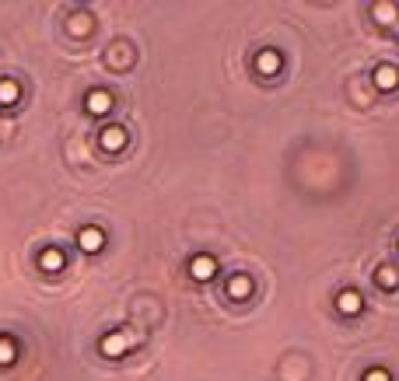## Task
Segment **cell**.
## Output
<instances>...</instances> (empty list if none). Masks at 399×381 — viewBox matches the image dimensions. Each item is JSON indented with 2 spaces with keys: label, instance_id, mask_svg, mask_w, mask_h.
Instances as JSON below:
<instances>
[{
  "label": "cell",
  "instance_id": "52a82bcc",
  "mask_svg": "<svg viewBox=\"0 0 399 381\" xmlns=\"http://www.w3.org/2000/svg\"><path fill=\"white\" fill-rule=\"evenodd\" d=\"M85 108H88L92 115H105V112H112V95L102 92V88H95V92H88V98H85Z\"/></svg>",
  "mask_w": 399,
  "mask_h": 381
},
{
  "label": "cell",
  "instance_id": "6da1fadb",
  "mask_svg": "<svg viewBox=\"0 0 399 381\" xmlns=\"http://www.w3.org/2000/svg\"><path fill=\"white\" fill-rule=\"evenodd\" d=\"M133 343H137V336H133V332H109V336H102L99 350L105 354V357H123Z\"/></svg>",
  "mask_w": 399,
  "mask_h": 381
},
{
  "label": "cell",
  "instance_id": "7a4b0ae2",
  "mask_svg": "<svg viewBox=\"0 0 399 381\" xmlns=\"http://www.w3.org/2000/svg\"><path fill=\"white\" fill-rule=\"evenodd\" d=\"M78 245H81V252L95 256V252L105 249V231H102V227H81V231H78Z\"/></svg>",
  "mask_w": 399,
  "mask_h": 381
},
{
  "label": "cell",
  "instance_id": "8fae6325",
  "mask_svg": "<svg viewBox=\"0 0 399 381\" xmlns=\"http://www.w3.org/2000/svg\"><path fill=\"white\" fill-rule=\"evenodd\" d=\"M249 294H252V277L235 273V277L228 280V297H231V301H245Z\"/></svg>",
  "mask_w": 399,
  "mask_h": 381
},
{
  "label": "cell",
  "instance_id": "5bb4252c",
  "mask_svg": "<svg viewBox=\"0 0 399 381\" xmlns=\"http://www.w3.org/2000/svg\"><path fill=\"white\" fill-rule=\"evenodd\" d=\"M375 280H379V287H386V290H396L399 273L393 270V266H379V270H375Z\"/></svg>",
  "mask_w": 399,
  "mask_h": 381
},
{
  "label": "cell",
  "instance_id": "3957f363",
  "mask_svg": "<svg viewBox=\"0 0 399 381\" xmlns=\"http://www.w3.org/2000/svg\"><path fill=\"white\" fill-rule=\"evenodd\" d=\"M126 130L123 126H105L99 133V144H102V151H109V154H116V151H123L126 147Z\"/></svg>",
  "mask_w": 399,
  "mask_h": 381
},
{
  "label": "cell",
  "instance_id": "277c9868",
  "mask_svg": "<svg viewBox=\"0 0 399 381\" xmlns=\"http://www.w3.org/2000/svg\"><path fill=\"white\" fill-rule=\"evenodd\" d=\"M214 273H217V259L214 256H193L190 259V277L193 280H214Z\"/></svg>",
  "mask_w": 399,
  "mask_h": 381
},
{
  "label": "cell",
  "instance_id": "8992f818",
  "mask_svg": "<svg viewBox=\"0 0 399 381\" xmlns=\"http://www.w3.org/2000/svg\"><path fill=\"white\" fill-rule=\"evenodd\" d=\"M39 266H42L46 273H60V270L67 266L63 249H56V245H53V249H42V252H39Z\"/></svg>",
  "mask_w": 399,
  "mask_h": 381
},
{
  "label": "cell",
  "instance_id": "7c38bea8",
  "mask_svg": "<svg viewBox=\"0 0 399 381\" xmlns=\"http://www.w3.org/2000/svg\"><path fill=\"white\" fill-rule=\"evenodd\" d=\"M396 85H399V70H396V67H379V70H375V88L393 92Z\"/></svg>",
  "mask_w": 399,
  "mask_h": 381
},
{
  "label": "cell",
  "instance_id": "2e32d148",
  "mask_svg": "<svg viewBox=\"0 0 399 381\" xmlns=\"http://www.w3.org/2000/svg\"><path fill=\"white\" fill-rule=\"evenodd\" d=\"M364 381H393V378H389L386 368H372V371H364Z\"/></svg>",
  "mask_w": 399,
  "mask_h": 381
},
{
  "label": "cell",
  "instance_id": "ba28073f",
  "mask_svg": "<svg viewBox=\"0 0 399 381\" xmlns=\"http://www.w3.org/2000/svg\"><path fill=\"white\" fill-rule=\"evenodd\" d=\"M105 63L112 67V70H126L130 63H133V53H130V46H123V42H116L109 53H105Z\"/></svg>",
  "mask_w": 399,
  "mask_h": 381
},
{
  "label": "cell",
  "instance_id": "9a60e30c",
  "mask_svg": "<svg viewBox=\"0 0 399 381\" xmlns=\"http://www.w3.org/2000/svg\"><path fill=\"white\" fill-rule=\"evenodd\" d=\"M14 357H18V346H14V339H11V336H0V364L7 368V364H14Z\"/></svg>",
  "mask_w": 399,
  "mask_h": 381
},
{
  "label": "cell",
  "instance_id": "9c48e42d",
  "mask_svg": "<svg viewBox=\"0 0 399 381\" xmlns=\"http://www.w3.org/2000/svg\"><path fill=\"white\" fill-rule=\"evenodd\" d=\"M281 63H284V60H281L277 49H263V53L256 56V70H259L263 77H274V74L281 70Z\"/></svg>",
  "mask_w": 399,
  "mask_h": 381
},
{
  "label": "cell",
  "instance_id": "30bf717a",
  "mask_svg": "<svg viewBox=\"0 0 399 381\" xmlns=\"http://www.w3.org/2000/svg\"><path fill=\"white\" fill-rule=\"evenodd\" d=\"M336 308H340V315H361L364 301H361L357 290H340L336 294Z\"/></svg>",
  "mask_w": 399,
  "mask_h": 381
},
{
  "label": "cell",
  "instance_id": "4fadbf2b",
  "mask_svg": "<svg viewBox=\"0 0 399 381\" xmlns=\"http://www.w3.org/2000/svg\"><path fill=\"white\" fill-rule=\"evenodd\" d=\"M18 98H21V85L11 81V77H4L0 81V105H14Z\"/></svg>",
  "mask_w": 399,
  "mask_h": 381
},
{
  "label": "cell",
  "instance_id": "5b68a950",
  "mask_svg": "<svg viewBox=\"0 0 399 381\" xmlns=\"http://www.w3.org/2000/svg\"><path fill=\"white\" fill-rule=\"evenodd\" d=\"M92 28H95V18H92L88 11H78V14H70V18H67V32H70L74 39L92 35Z\"/></svg>",
  "mask_w": 399,
  "mask_h": 381
}]
</instances>
